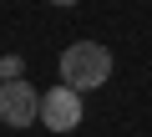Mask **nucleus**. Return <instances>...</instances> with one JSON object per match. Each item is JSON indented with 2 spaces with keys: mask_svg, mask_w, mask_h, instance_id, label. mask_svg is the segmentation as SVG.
Masks as SVG:
<instances>
[{
  "mask_svg": "<svg viewBox=\"0 0 152 137\" xmlns=\"http://www.w3.org/2000/svg\"><path fill=\"white\" fill-rule=\"evenodd\" d=\"M61 81L76 92H96L112 81V51L102 41H71L61 51Z\"/></svg>",
  "mask_w": 152,
  "mask_h": 137,
  "instance_id": "nucleus-1",
  "label": "nucleus"
},
{
  "mask_svg": "<svg viewBox=\"0 0 152 137\" xmlns=\"http://www.w3.org/2000/svg\"><path fill=\"white\" fill-rule=\"evenodd\" d=\"M0 122H5L10 132H20V127H36V122H41V92H36L26 76L0 81Z\"/></svg>",
  "mask_w": 152,
  "mask_h": 137,
  "instance_id": "nucleus-2",
  "label": "nucleus"
},
{
  "mask_svg": "<svg viewBox=\"0 0 152 137\" xmlns=\"http://www.w3.org/2000/svg\"><path fill=\"white\" fill-rule=\"evenodd\" d=\"M41 127H51V132H76L81 127V92L76 86H51L46 97H41Z\"/></svg>",
  "mask_w": 152,
  "mask_h": 137,
  "instance_id": "nucleus-3",
  "label": "nucleus"
},
{
  "mask_svg": "<svg viewBox=\"0 0 152 137\" xmlns=\"http://www.w3.org/2000/svg\"><path fill=\"white\" fill-rule=\"evenodd\" d=\"M15 76H26V56H0V81H15Z\"/></svg>",
  "mask_w": 152,
  "mask_h": 137,
  "instance_id": "nucleus-4",
  "label": "nucleus"
},
{
  "mask_svg": "<svg viewBox=\"0 0 152 137\" xmlns=\"http://www.w3.org/2000/svg\"><path fill=\"white\" fill-rule=\"evenodd\" d=\"M51 5H76V0H51Z\"/></svg>",
  "mask_w": 152,
  "mask_h": 137,
  "instance_id": "nucleus-5",
  "label": "nucleus"
}]
</instances>
